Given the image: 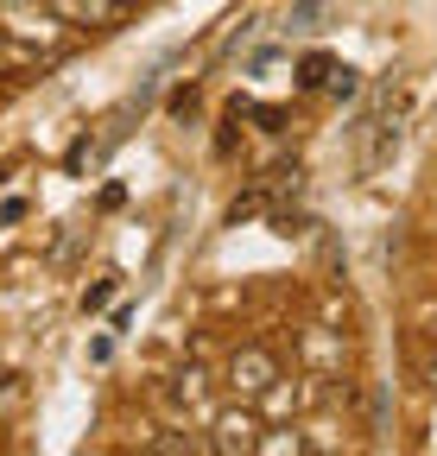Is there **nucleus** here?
Returning a JSON list of instances; mask_svg holds the SVG:
<instances>
[{"label":"nucleus","instance_id":"f257e3e1","mask_svg":"<svg viewBox=\"0 0 437 456\" xmlns=\"http://www.w3.org/2000/svg\"><path fill=\"white\" fill-rule=\"evenodd\" d=\"M0 32L20 45H58L64 20L45 7V0H0Z\"/></svg>","mask_w":437,"mask_h":456},{"label":"nucleus","instance_id":"f03ea898","mask_svg":"<svg viewBox=\"0 0 437 456\" xmlns=\"http://www.w3.org/2000/svg\"><path fill=\"white\" fill-rule=\"evenodd\" d=\"M254 444H260V412L254 406H235V412H215L209 419V450L235 456V450H254Z\"/></svg>","mask_w":437,"mask_h":456},{"label":"nucleus","instance_id":"7ed1b4c3","mask_svg":"<svg viewBox=\"0 0 437 456\" xmlns=\"http://www.w3.org/2000/svg\"><path fill=\"white\" fill-rule=\"evenodd\" d=\"M272 380H279V362H272L266 349H235V362H229V393L260 399Z\"/></svg>","mask_w":437,"mask_h":456},{"label":"nucleus","instance_id":"20e7f679","mask_svg":"<svg viewBox=\"0 0 437 456\" xmlns=\"http://www.w3.org/2000/svg\"><path fill=\"white\" fill-rule=\"evenodd\" d=\"M51 13H58L64 26H83V32H108L121 20V0H45Z\"/></svg>","mask_w":437,"mask_h":456},{"label":"nucleus","instance_id":"39448f33","mask_svg":"<svg viewBox=\"0 0 437 456\" xmlns=\"http://www.w3.org/2000/svg\"><path fill=\"white\" fill-rule=\"evenodd\" d=\"M304 399H311L304 387H279V380H272V387L260 393V419H298Z\"/></svg>","mask_w":437,"mask_h":456},{"label":"nucleus","instance_id":"423d86ee","mask_svg":"<svg viewBox=\"0 0 437 456\" xmlns=\"http://www.w3.org/2000/svg\"><path fill=\"white\" fill-rule=\"evenodd\" d=\"M304 362L311 368H343V336L336 330H304Z\"/></svg>","mask_w":437,"mask_h":456},{"label":"nucleus","instance_id":"0eeeda50","mask_svg":"<svg viewBox=\"0 0 437 456\" xmlns=\"http://www.w3.org/2000/svg\"><path fill=\"white\" fill-rule=\"evenodd\" d=\"M323 20H330V7H323V0H292V13H286V26L292 32H323Z\"/></svg>","mask_w":437,"mask_h":456},{"label":"nucleus","instance_id":"6e6552de","mask_svg":"<svg viewBox=\"0 0 437 456\" xmlns=\"http://www.w3.org/2000/svg\"><path fill=\"white\" fill-rule=\"evenodd\" d=\"M178 399H184L190 412H209V406H203V399H209V374H203V368H184V374H178Z\"/></svg>","mask_w":437,"mask_h":456},{"label":"nucleus","instance_id":"1a4fd4ad","mask_svg":"<svg viewBox=\"0 0 437 456\" xmlns=\"http://www.w3.org/2000/svg\"><path fill=\"white\" fill-rule=\"evenodd\" d=\"M254 450H266V456H298V450H311V437H304V431H272V437H260Z\"/></svg>","mask_w":437,"mask_h":456},{"label":"nucleus","instance_id":"9d476101","mask_svg":"<svg viewBox=\"0 0 437 456\" xmlns=\"http://www.w3.org/2000/svg\"><path fill=\"white\" fill-rule=\"evenodd\" d=\"M418 323H425V330L437 336V305H418Z\"/></svg>","mask_w":437,"mask_h":456},{"label":"nucleus","instance_id":"9b49d317","mask_svg":"<svg viewBox=\"0 0 437 456\" xmlns=\"http://www.w3.org/2000/svg\"><path fill=\"white\" fill-rule=\"evenodd\" d=\"M431 387H437V368H431Z\"/></svg>","mask_w":437,"mask_h":456},{"label":"nucleus","instance_id":"f8f14e48","mask_svg":"<svg viewBox=\"0 0 437 456\" xmlns=\"http://www.w3.org/2000/svg\"><path fill=\"white\" fill-rule=\"evenodd\" d=\"M121 7H127V0H121Z\"/></svg>","mask_w":437,"mask_h":456}]
</instances>
